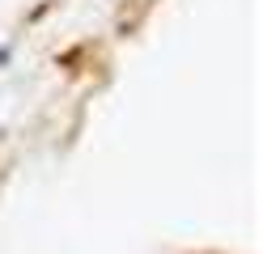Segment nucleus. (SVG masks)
<instances>
[]
</instances>
